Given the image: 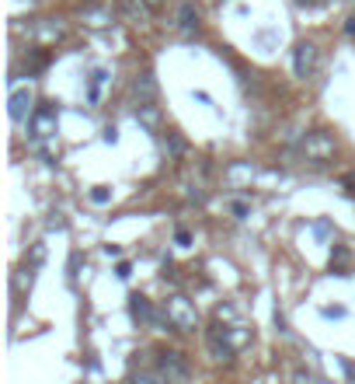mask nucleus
<instances>
[{"label": "nucleus", "mask_w": 355, "mask_h": 384, "mask_svg": "<svg viewBox=\"0 0 355 384\" xmlns=\"http://www.w3.org/2000/svg\"><path fill=\"white\" fill-rule=\"evenodd\" d=\"M293 4H300V7H320V4H327V0H293Z\"/></svg>", "instance_id": "f3484780"}, {"label": "nucleus", "mask_w": 355, "mask_h": 384, "mask_svg": "<svg viewBox=\"0 0 355 384\" xmlns=\"http://www.w3.org/2000/svg\"><path fill=\"white\" fill-rule=\"evenodd\" d=\"M14 4H25V0H14Z\"/></svg>", "instance_id": "6ab92c4d"}, {"label": "nucleus", "mask_w": 355, "mask_h": 384, "mask_svg": "<svg viewBox=\"0 0 355 384\" xmlns=\"http://www.w3.org/2000/svg\"><path fill=\"white\" fill-rule=\"evenodd\" d=\"M205 349H209V356L213 360H234V353L240 349L234 342V336H230V325H223V329H209L205 332Z\"/></svg>", "instance_id": "7ed1b4c3"}, {"label": "nucleus", "mask_w": 355, "mask_h": 384, "mask_svg": "<svg viewBox=\"0 0 355 384\" xmlns=\"http://www.w3.org/2000/svg\"><path fill=\"white\" fill-rule=\"evenodd\" d=\"M84 18H87V25L101 28V25L112 21V11H105V7H84Z\"/></svg>", "instance_id": "f8f14e48"}, {"label": "nucleus", "mask_w": 355, "mask_h": 384, "mask_svg": "<svg viewBox=\"0 0 355 384\" xmlns=\"http://www.w3.org/2000/svg\"><path fill=\"white\" fill-rule=\"evenodd\" d=\"M147 4H150V7H154V11H157L160 4H164V0H147Z\"/></svg>", "instance_id": "a211bd4d"}, {"label": "nucleus", "mask_w": 355, "mask_h": 384, "mask_svg": "<svg viewBox=\"0 0 355 384\" xmlns=\"http://www.w3.org/2000/svg\"><path fill=\"white\" fill-rule=\"evenodd\" d=\"M133 91L140 94V102H154V94H157V84H154V77H150V74H143V77H136Z\"/></svg>", "instance_id": "9d476101"}, {"label": "nucleus", "mask_w": 355, "mask_h": 384, "mask_svg": "<svg viewBox=\"0 0 355 384\" xmlns=\"http://www.w3.org/2000/svg\"><path fill=\"white\" fill-rule=\"evenodd\" d=\"M101 84H105V70H98V74H94V84H91V98H98V94H101Z\"/></svg>", "instance_id": "2eb2a0df"}, {"label": "nucleus", "mask_w": 355, "mask_h": 384, "mask_svg": "<svg viewBox=\"0 0 355 384\" xmlns=\"http://www.w3.org/2000/svg\"><path fill=\"white\" fill-rule=\"evenodd\" d=\"M28 129H32V140H49L56 136V105H39L32 116H28Z\"/></svg>", "instance_id": "423d86ee"}, {"label": "nucleus", "mask_w": 355, "mask_h": 384, "mask_svg": "<svg viewBox=\"0 0 355 384\" xmlns=\"http://www.w3.org/2000/svg\"><path fill=\"white\" fill-rule=\"evenodd\" d=\"M157 371L164 374V381H188V378H192L188 360H185L181 353H174V349L160 353V356H157Z\"/></svg>", "instance_id": "39448f33"}, {"label": "nucleus", "mask_w": 355, "mask_h": 384, "mask_svg": "<svg viewBox=\"0 0 355 384\" xmlns=\"http://www.w3.org/2000/svg\"><path fill=\"white\" fill-rule=\"evenodd\" d=\"M28 109H32V91H28V87H14V91H11V105H7L11 119H14V123L25 119Z\"/></svg>", "instance_id": "1a4fd4ad"}, {"label": "nucleus", "mask_w": 355, "mask_h": 384, "mask_svg": "<svg viewBox=\"0 0 355 384\" xmlns=\"http://www.w3.org/2000/svg\"><path fill=\"white\" fill-rule=\"evenodd\" d=\"M28 35H32L35 45H56L67 39V21H63V18H39Z\"/></svg>", "instance_id": "20e7f679"}, {"label": "nucleus", "mask_w": 355, "mask_h": 384, "mask_svg": "<svg viewBox=\"0 0 355 384\" xmlns=\"http://www.w3.org/2000/svg\"><path fill=\"white\" fill-rule=\"evenodd\" d=\"M300 154L310 161V165H324L327 158H334V136L327 129H310L303 140H300Z\"/></svg>", "instance_id": "f257e3e1"}, {"label": "nucleus", "mask_w": 355, "mask_h": 384, "mask_svg": "<svg viewBox=\"0 0 355 384\" xmlns=\"http://www.w3.org/2000/svg\"><path fill=\"white\" fill-rule=\"evenodd\" d=\"M251 175H254V171L247 168V165H234V168H230V182H237V178H251Z\"/></svg>", "instance_id": "4468645a"}, {"label": "nucleus", "mask_w": 355, "mask_h": 384, "mask_svg": "<svg viewBox=\"0 0 355 384\" xmlns=\"http://www.w3.org/2000/svg\"><path fill=\"white\" fill-rule=\"evenodd\" d=\"M317 60H320V53H317V45L314 43H300L296 49H293V74L296 77H314V70H317Z\"/></svg>", "instance_id": "0eeeda50"}, {"label": "nucleus", "mask_w": 355, "mask_h": 384, "mask_svg": "<svg viewBox=\"0 0 355 384\" xmlns=\"http://www.w3.org/2000/svg\"><path fill=\"white\" fill-rule=\"evenodd\" d=\"M174 28H178L181 35H196V32H198L196 4H181V7H178V14H174Z\"/></svg>", "instance_id": "6e6552de"}, {"label": "nucleus", "mask_w": 355, "mask_h": 384, "mask_svg": "<svg viewBox=\"0 0 355 384\" xmlns=\"http://www.w3.org/2000/svg\"><path fill=\"white\" fill-rule=\"evenodd\" d=\"M164 147H167V150H171L174 158H181V154H185V143H181V140H178L174 133H167V136H164Z\"/></svg>", "instance_id": "ddd939ff"}, {"label": "nucleus", "mask_w": 355, "mask_h": 384, "mask_svg": "<svg viewBox=\"0 0 355 384\" xmlns=\"http://www.w3.org/2000/svg\"><path fill=\"white\" fill-rule=\"evenodd\" d=\"M164 314L171 318V325H174L178 332H192L198 325V314H196V307H192V300L181 297V294L164 300Z\"/></svg>", "instance_id": "f03ea898"}, {"label": "nucleus", "mask_w": 355, "mask_h": 384, "mask_svg": "<svg viewBox=\"0 0 355 384\" xmlns=\"http://www.w3.org/2000/svg\"><path fill=\"white\" fill-rule=\"evenodd\" d=\"M136 116H140V123H143V126H150V129L160 126V116H157V109H154V102H140Z\"/></svg>", "instance_id": "9b49d317"}, {"label": "nucleus", "mask_w": 355, "mask_h": 384, "mask_svg": "<svg viewBox=\"0 0 355 384\" xmlns=\"http://www.w3.org/2000/svg\"><path fill=\"white\" fill-rule=\"evenodd\" d=\"M91 199H94V203H108V189H94Z\"/></svg>", "instance_id": "dca6fc26"}]
</instances>
